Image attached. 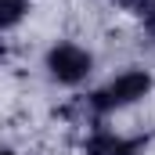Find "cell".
Listing matches in <instances>:
<instances>
[{
    "label": "cell",
    "instance_id": "7",
    "mask_svg": "<svg viewBox=\"0 0 155 155\" xmlns=\"http://www.w3.org/2000/svg\"><path fill=\"white\" fill-rule=\"evenodd\" d=\"M0 155H18V152H11V148H0Z\"/></svg>",
    "mask_w": 155,
    "mask_h": 155
},
{
    "label": "cell",
    "instance_id": "1",
    "mask_svg": "<svg viewBox=\"0 0 155 155\" xmlns=\"http://www.w3.org/2000/svg\"><path fill=\"white\" fill-rule=\"evenodd\" d=\"M148 90H152V76L148 72H123L112 83H105L90 97V105H94V112H112V108H126V105L141 101Z\"/></svg>",
    "mask_w": 155,
    "mask_h": 155
},
{
    "label": "cell",
    "instance_id": "5",
    "mask_svg": "<svg viewBox=\"0 0 155 155\" xmlns=\"http://www.w3.org/2000/svg\"><path fill=\"white\" fill-rule=\"evenodd\" d=\"M123 4H126V7H137L141 15H144V11H148V15H155V0H123Z\"/></svg>",
    "mask_w": 155,
    "mask_h": 155
},
{
    "label": "cell",
    "instance_id": "2",
    "mask_svg": "<svg viewBox=\"0 0 155 155\" xmlns=\"http://www.w3.org/2000/svg\"><path fill=\"white\" fill-rule=\"evenodd\" d=\"M90 65H94V58L76 43H58V47L47 51V69H51V76L58 83H69V87L83 83L90 76Z\"/></svg>",
    "mask_w": 155,
    "mask_h": 155
},
{
    "label": "cell",
    "instance_id": "8",
    "mask_svg": "<svg viewBox=\"0 0 155 155\" xmlns=\"http://www.w3.org/2000/svg\"><path fill=\"white\" fill-rule=\"evenodd\" d=\"M4 54H7V51H4V43H0V61H4Z\"/></svg>",
    "mask_w": 155,
    "mask_h": 155
},
{
    "label": "cell",
    "instance_id": "3",
    "mask_svg": "<svg viewBox=\"0 0 155 155\" xmlns=\"http://www.w3.org/2000/svg\"><path fill=\"white\" fill-rule=\"evenodd\" d=\"M144 148V137H116V134H94L87 141V155H137Z\"/></svg>",
    "mask_w": 155,
    "mask_h": 155
},
{
    "label": "cell",
    "instance_id": "4",
    "mask_svg": "<svg viewBox=\"0 0 155 155\" xmlns=\"http://www.w3.org/2000/svg\"><path fill=\"white\" fill-rule=\"evenodd\" d=\"M25 11H29V0H0V33L11 29L15 22H22Z\"/></svg>",
    "mask_w": 155,
    "mask_h": 155
},
{
    "label": "cell",
    "instance_id": "6",
    "mask_svg": "<svg viewBox=\"0 0 155 155\" xmlns=\"http://www.w3.org/2000/svg\"><path fill=\"white\" fill-rule=\"evenodd\" d=\"M148 29H152V36H155V15H148Z\"/></svg>",
    "mask_w": 155,
    "mask_h": 155
}]
</instances>
